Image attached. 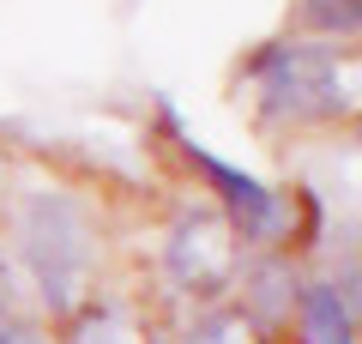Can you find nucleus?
<instances>
[{
	"mask_svg": "<svg viewBox=\"0 0 362 344\" xmlns=\"http://www.w3.org/2000/svg\"><path fill=\"white\" fill-rule=\"evenodd\" d=\"M169 145L181 151V164L206 181V193H218V205H223V217H230V229L242 236V248H290V200L284 193H272L259 176L211 157L206 145L187 139V133L169 139Z\"/></svg>",
	"mask_w": 362,
	"mask_h": 344,
	"instance_id": "obj_2",
	"label": "nucleus"
},
{
	"mask_svg": "<svg viewBox=\"0 0 362 344\" xmlns=\"http://www.w3.org/2000/svg\"><path fill=\"white\" fill-rule=\"evenodd\" d=\"M290 30L326 37V42H362V0H296Z\"/></svg>",
	"mask_w": 362,
	"mask_h": 344,
	"instance_id": "obj_6",
	"label": "nucleus"
},
{
	"mask_svg": "<svg viewBox=\"0 0 362 344\" xmlns=\"http://www.w3.org/2000/svg\"><path fill=\"white\" fill-rule=\"evenodd\" d=\"M320 200H314V188H290V254H314L320 248Z\"/></svg>",
	"mask_w": 362,
	"mask_h": 344,
	"instance_id": "obj_7",
	"label": "nucleus"
},
{
	"mask_svg": "<svg viewBox=\"0 0 362 344\" xmlns=\"http://www.w3.org/2000/svg\"><path fill=\"white\" fill-rule=\"evenodd\" d=\"M25 260L37 272L49 308H66L78 296V278L90 266V236H85V217H78L73 200L61 193H37L25 212Z\"/></svg>",
	"mask_w": 362,
	"mask_h": 344,
	"instance_id": "obj_3",
	"label": "nucleus"
},
{
	"mask_svg": "<svg viewBox=\"0 0 362 344\" xmlns=\"http://www.w3.org/2000/svg\"><path fill=\"white\" fill-rule=\"evenodd\" d=\"M0 344H42V338H30V332H18V326H6V320H0Z\"/></svg>",
	"mask_w": 362,
	"mask_h": 344,
	"instance_id": "obj_9",
	"label": "nucleus"
},
{
	"mask_svg": "<svg viewBox=\"0 0 362 344\" xmlns=\"http://www.w3.org/2000/svg\"><path fill=\"white\" fill-rule=\"evenodd\" d=\"M338 290H344L350 314H356V326H362V254H356V260H344V272H338Z\"/></svg>",
	"mask_w": 362,
	"mask_h": 344,
	"instance_id": "obj_8",
	"label": "nucleus"
},
{
	"mask_svg": "<svg viewBox=\"0 0 362 344\" xmlns=\"http://www.w3.org/2000/svg\"><path fill=\"white\" fill-rule=\"evenodd\" d=\"M302 344H362V326L356 314H350L344 290H338V278H314L308 290H302Z\"/></svg>",
	"mask_w": 362,
	"mask_h": 344,
	"instance_id": "obj_5",
	"label": "nucleus"
},
{
	"mask_svg": "<svg viewBox=\"0 0 362 344\" xmlns=\"http://www.w3.org/2000/svg\"><path fill=\"white\" fill-rule=\"evenodd\" d=\"M356 145H362V121H356Z\"/></svg>",
	"mask_w": 362,
	"mask_h": 344,
	"instance_id": "obj_10",
	"label": "nucleus"
},
{
	"mask_svg": "<svg viewBox=\"0 0 362 344\" xmlns=\"http://www.w3.org/2000/svg\"><path fill=\"white\" fill-rule=\"evenodd\" d=\"M290 248H259V260L247 266V290H242V314L254 320L259 332H278L290 314H302V290L308 284L296 278V266H290Z\"/></svg>",
	"mask_w": 362,
	"mask_h": 344,
	"instance_id": "obj_4",
	"label": "nucleus"
},
{
	"mask_svg": "<svg viewBox=\"0 0 362 344\" xmlns=\"http://www.w3.org/2000/svg\"><path fill=\"white\" fill-rule=\"evenodd\" d=\"M242 79L254 85L259 127L272 133H326L362 121V42L284 30L242 61Z\"/></svg>",
	"mask_w": 362,
	"mask_h": 344,
	"instance_id": "obj_1",
	"label": "nucleus"
}]
</instances>
